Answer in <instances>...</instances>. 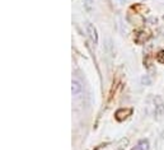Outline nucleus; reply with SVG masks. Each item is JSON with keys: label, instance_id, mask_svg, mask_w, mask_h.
<instances>
[{"label": "nucleus", "instance_id": "3", "mask_svg": "<svg viewBox=\"0 0 164 150\" xmlns=\"http://www.w3.org/2000/svg\"><path fill=\"white\" fill-rule=\"evenodd\" d=\"M157 102H158V104L155 106V116H157V118L159 120L164 115V103L159 97H157Z\"/></svg>", "mask_w": 164, "mask_h": 150}, {"label": "nucleus", "instance_id": "2", "mask_svg": "<svg viewBox=\"0 0 164 150\" xmlns=\"http://www.w3.org/2000/svg\"><path fill=\"white\" fill-rule=\"evenodd\" d=\"M82 92H83L82 83L79 82V80H76V79H73V82H71V93H73V95H78V94H80Z\"/></svg>", "mask_w": 164, "mask_h": 150}, {"label": "nucleus", "instance_id": "7", "mask_svg": "<svg viewBox=\"0 0 164 150\" xmlns=\"http://www.w3.org/2000/svg\"><path fill=\"white\" fill-rule=\"evenodd\" d=\"M141 83L144 84V85H149V84H150V79L145 75V76H142V78H141Z\"/></svg>", "mask_w": 164, "mask_h": 150}, {"label": "nucleus", "instance_id": "1", "mask_svg": "<svg viewBox=\"0 0 164 150\" xmlns=\"http://www.w3.org/2000/svg\"><path fill=\"white\" fill-rule=\"evenodd\" d=\"M87 33L93 44L97 45L98 44V32H97V28L92 23H87Z\"/></svg>", "mask_w": 164, "mask_h": 150}, {"label": "nucleus", "instance_id": "5", "mask_svg": "<svg viewBox=\"0 0 164 150\" xmlns=\"http://www.w3.org/2000/svg\"><path fill=\"white\" fill-rule=\"evenodd\" d=\"M93 0H84V7H85V9L88 10V12H92L93 10Z\"/></svg>", "mask_w": 164, "mask_h": 150}, {"label": "nucleus", "instance_id": "4", "mask_svg": "<svg viewBox=\"0 0 164 150\" xmlns=\"http://www.w3.org/2000/svg\"><path fill=\"white\" fill-rule=\"evenodd\" d=\"M150 149V145H149V141L146 140H140L139 142H137V145L132 149V150H149Z\"/></svg>", "mask_w": 164, "mask_h": 150}, {"label": "nucleus", "instance_id": "6", "mask_svg": "<svg viewBox=\"0 0 164 150\" xmlns=\"http://www.w3.org/2000/svg\"><path fill=\"white\" fill-rule=\"evenodd\" d=\"M157 60L159 61V62H162V64H164V51H160L159 53L157 55Z\"/></svg>", "mask_w": 164, "mask_h": 150}, {"label": "nucleus", "instance_id": "8", "mask_svg": "<svg viewBox=\"0 0 164 150\" xmlns=\"http://www.w3.org/2000/svg\"><path fill=\"white\" fill-rule=\"evenodd\" d=\"M120 2H121V3H125V2H127V0H120Z\"/></svg>", "mask_w": 164, "mask_h": 150}]
</instances>
